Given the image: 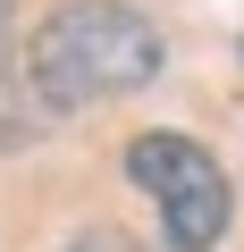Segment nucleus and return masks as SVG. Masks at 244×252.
Returning <instances> with one entry per match:
<instances>
[{
	"label": "nucleus",
	"mask_w": 244,
	"mask_h": 252,
	"mask_svg": "<svg viewBox=\"0 0 244 252\" xmlns=\"http://www.w3.org/2000/svg\"><path fill=\"white\" fill-rule=\"evenodd\" d=\"M0 17H9V0H0Z\"/></svg>",
	"instance_id": "obj_4"
},
{
	"label": "nucleus",
	"mask_w": 244,
	"mask_h": 252,
	"mask_svg": "<svg viewBox=\"0 0 244 252\" xmlns=\"http://www.w3.org/2000/svg\"><path fill=\"white\" fill-rule=\"evenodd\" d=\"M160 26L127 0H68L51 9L26 42V76L51 109H93V101H118L160 76Z\"/></svg>",
	"instance_id": "obj_1"
},
{
	"label": "nucleus",
	"mask_w": 244,
	"mask_h": 252,
	"mask_svg": "<svg viewBox=\"0 0 244 252\" xmlns=\"http://www.w3.org/2000/svg\"><path fill=\"white\" fill-rule=\"evenodd\" d=\"M0 67H9V51H0Z\"/></svg>",
	"instance_id": "obj_5"
},
{
	"label": "nucleus",
	"mask_w": 244,
	"mask_h": 252,
	"mask_svg": "<svg viewBox=\"0 0 244 252\" xmlns=\"http://www.w3.org/2000/svg\"><path fill=\"white\" fill-rule=\"evenodd\" d=\"M127 177L152 193L169 252H210V244L227 235L236 193H227V168H219L202 143H185V135H135V143H127Z\"/></svg>",
	"instance_id": "obj_2"
},
{
	"label": "nucleus",
	"mask_w": 244,
	"mask_h": 252,
	"mask_svg": "<svg viewBox=\"0 0 244 252\" xmlns=\"http://www.w3.org/2000/svg\"><path fill=\"white\" fill-rule=\"evenodd\" d=\"M68 252H135V244H127V235H76Z\"/></svg>",
	"instance_id": "obj_3"
}]
</instances>
